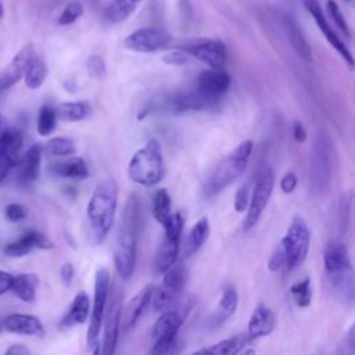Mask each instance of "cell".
I'll return each instance as SVG.
<instances>
[{"mask_svg": "<svg viewBox=\"0 0 355 355\" xmlns=\"http://www.w3.org/2000/svg\"><path fill=\"white\" fill-rule=\"evenodd\" d=\"M140 223V201L137 196L130 194L122 211L114 248L115 270L123 280H128L135 270Z\"/></svg>", "mask_w": 355, "mask_h": 355, "instance_id": "obj_1", "label": "cell"}, {"mask_svg": "<svg viewBox=\"0 0 355 355\" xmlns=\"http://www.w3.org/2000/svg\"><path fill=\"white\" fill-rule=\"evenodd\" d=\"M118 204V186L112 179L100 182L86 207L87 222L90 226L92 240L94 244H101L114 223Z\"/></svg>", "mask_w": 355, "mask_h": 355, "instance_id": "obj_2", "label": "cell"}, {"mask_svg": "<svg viewBox=\"0 0 355 355\" xmlns=\"http://www.w3.org/2000/svg\"><path fill=\"white\" fill-rule=\"evenodd\" d=\"M252 148V140H244L216 164L204 184V193L207 197L216 196L244 173Z\"/></svg>", "mask_w": 355, "mask_h": 355, "instance_id": "obj_3", "label": "cell"}, {"mask_svg": "<svg viewBox=\"0 0 355 355\" xmlns=\"http://www.w3.org/2000/svg\"><path fill=\"white\" fill-rule=\"evenodd\" d=\"M165 175L161 144L151 139L139 148L128 164V176L141 186H155Z\"/></svg>", "mask_w": 355, "mask_h": 355, "instance_id": "obj_4", "label": "cell"}, {"mask_svg": "<svg viewBox=\"0 0 355 355\" xmlns=\"http://www.w3.org/2000/svg\"><path fill=\"white\" fill-rule=\"evenodd\" d=\"M334 147L330 135L326 130L316 133L309 166V182L315 193L324 191L331 180Z\"/></svg>", "mask_w": 355, "mask_h": 355, "instance_id": "obj_5", "label": "cell"}, {"mask_svg": "<svg viewBox=\"0 0 355 355\" xmlns=\"http://www.w3.org/2000/svg\"><path fill=\"white\" fill-rule=\"evenodd\" d=\"M110 272L105 268H100L96 272L94 279V295H93V308L90 312V320L87 327V347L97 355L100 354V329L104 319V312L107 306V298L110 293Z\"/></svg>", "mask_w": 355, "mask_h": 355, "instance_id": "obj_6", "label": "cell"}, {"mask_svg": "<svg viewBox=\"0 0 355 355\" xmlns=\"http://www.w3.org/2000/svg\"><path fill=\"white\" fill-rule=\"evenodd\" d=\"M311 233L301 216H294L284 237L282 239V250L284 255V266L293 270L304 263L309 251Z\"/></svg>", "mask_w": 355, "mask_h": 355, "instance_id": "obj_7", "label": "cell"}, {"mask_svg": "<svg viewBox=\"0 0 355 355\" xmlns=\"http://www.w3.org/2000/svg\"><path fill=\"white\" fill-rule=\"evenodd\" d=\"M162 275H164L162 280L157 290L154 288V293L151 297L153 308L155 312H162L172 308V305L182 295L189 279V270L182 263L180 265L173 263Z\"/></svg>", "mask_w": 355, "mask_h": 355, "instance_id": "obj_8", "label": "cell"}, {"mask_svg": "<svg viewBox=\"0 0 355 355\" xmlns=\"http://www.w3.org/2000/svg\"><path fill=\"white\" fill-rule=\"evenodd\" d=\"M186 309H166L159 312V318L157 319L153 327V338L154 345L151 348V354H169L173 351L176 344V336L179 329L182 327L186 313Z\"/></svg>", "mask_w": 355, "mask_h": 355, "instance_id": "obj_9", "label": "cell"}, {"mask_svg": "<svg viewBox=\"0 0 355 355\" xmlns=\"http://www.w3.org/2000/svg\"><path fill=\"white\" fill-rule=\"evenodd\" d=\"M183 226H184V218L180 212H175L169 215L168 220L164 225V229H165L164 240L154 258L155 273L162 275L166 269H169L173 263H176Z\"/></svg>", "mask_w": 355, "mask_h": 355, "instance_id": "obj_10", "label": "cell"}, {"mask_svg": "<svg viewBox=\"0 0 355 355\" xmlns=\"http://www.w3.org/2000/svg\"><path fill=\"white\" fill-rule=\"evenodd\" d=\"M273 186H275V175L273 171L270 168H265L254 186V190L250 196V202L247 207V215L243 220V230L244 232H250L259 220L270 196L273 191Z\"/></svg>", "mask_w": 355, "mask_h": 355, "instance_id": "obj_11", "label": "cell"}, {"mask_svg": "<svg viewBox=\"0 0 355 355\" xmlns=\"http://www.w3.org/2000/svg\"><path fill=\"white\" fill-rule=\"evenodd\" d=\"M172 42L171 35L161 28H140L123 40V47L135 53H155L166 49Z\"/></svg>", "mask_w": 355, "mask_h": 355, "instance_id": "obj_12", "label": "cell"}, {"mask_svg": "<svg viewBox=\"0 0 355 355\" xmlns=\"http://www.w3.org/2000/svg\"><path fill=\"white\" fill-rule=\"evenodd\" d=\"M180 49L209 68H222L227 58L225 43L216 39H196L183 44Z\"/></svg>", "mask_w": 355, "mask_h": 355, "instance_id": "obj_13", "label": "cell"}, {"mask_svg": "<svg viewBox=\"0 0 355 355\" xmlns=\"http://www.w3.org/2000/svg\"><path fill=\"white\" fill-rule=\"evenodd\" d=\"M24 137L15 128H4L0 132V183L15 168L21 158Z\"/></svg>", "mask_w": 355, "mask_h": 355, "instance_id": "obj_14", "label": "cell"}, {"mask_svg": "<svg viewBox=\"0 0 355 355\" xmlns=\"http://www.w3.org/2000/svg\"><path fill=\"white\" fill-rule=\"evenodd\" d=\"M302 4L305 7V10L311 14V17L313 18V21L316 22L318 28L320 29V32L324 35L326 40L329 42V44L340 54V57L352 68L354 67V57L351 54V51L348 50V47L345 46V43L338 37V35L334 32V29L330 26V24L327 22L324 12L322 10V6L319 4L318 0H302Z\"/></svg>", "mask_w": 355, "mask_h": 355, "instance_id": "obj_15", "label": "cell"}, {"mask_svg": "<svg viewBox=\"0 0 355 355\" xmlns=\"http://www.w3.org/2000/svg\"><path fill=\"white\" fill-rule=\"evenodd\" d=\"M230 87V75L222 68H209L202 71L196 79V90L205 97L218 101Z\"/></svg>", "mask_w": 355, "mask_h": 355, "instance_id": "obj_16", "label": "cell"}, {"mask_svg": "<svg viewBox=\"0 0 355 355\" xmlns=\"http://www.w3.org/2000/svg\"><path fill=\"white\" fill-rule=\"evenodd\" d=\"M53 247V241L44 233L31 229L26 230L19 239L8 243L4 247V254L10 258H21L28 255L33 250H50Z\"/></svg>", "mask_w": 355, "mask_h": 355, "instance_id": "obj_17", "label": "cell"}, {"mask_svg": "<svg viewBox=\"0 0 355 355\" xmlns=\"http://www.w3.org/2000/svg\"><path fill=\"white\" fill-rule=\"evenodd\" d=\"M153 293H154V286L153 284L144 286L143 288H140V291L136 295H133L128 301L125 308L121 309L119 329L123 333H128V331H130L135 327V324L137 323L139 318L141 316V313L147 308L148 302L151 301Z\"/></svg>", "mask_w": 355, "mask_h": 355, "instance_id": "obj_18", "label": "cell"}, {"mask_svg": "<svg viewBox=\"0 0 355 355\" xmlns=\"http://www.w3.org/2000/svg\"><path fill=\"white\" fill-rule=\"evenodd\" d=\"M107 308V306H105ZM104 336H103V354L111 355L115 352L118 336H119V322H121V300L115 295L112 302H110L107 311L104 312Z\"/></svg>", "mask_w": 355, "mask_h": 355, "instance_id": "obj_19", "label": "cell"}, {"mask_svg": "<svg viewBox=\"0 0 355 355\" xmlns=\"http://www.w3.org/2000/svg\"><path fill=\"white\" fill-rule=\"evenodd\" d=\"M323 263L330 277H336V276H341L352 272L348 250L345 244L341 241H333L327 245L323 255Z\"/></svg>", "mask_w": 355, "mask_h": 355, "instance_id": "obj_20", "label": "cell"}, {"mask_svg": "<svg viewBox=\"0 0 355 355\" xmlns=\"http://www.w3.org/2000/svg\"><path fill=\"white\" fill-rule=\"evenodd\" d=\"M3 330L19 336L28 337H42L44 334V327L42 320L35 315L28 313H11L1 322Z\"/></svg>", "mask_w": 355, "mask_h": 355, "instance_id": "obj_21", "label": "cell"}, {"mask_svg": "<svg viewBox=\"0 0 355 355\" xmlns=\"http://www.w3.org/2000/svg\"><path fill=\"white\" fill-rule=\"evenodd\" d=\"M42 146L32 144L26 153L19 158L15 165L17 180L24 184H29L39 178L42 164Z\"/></svg>", "mask_w": 355, "mask_h": 355, "instance_id": "obj_22", "label": "cell"}, {"mask_svg": "<svg viewBox=\"0 0 355 355\" xmlns=\"http://www.w3.org/2000/svg\"><path fill=\"white\" fill-rule=\"evenodd\" d=\"M33 54V47L31 44H26L14 55V58L10 61L8 67L3 71L0 76V92L12 87L24 76V72Z\"/></svg>", "mask_w": 355, "mask_h": 355, "instance_id": "obj_23", "label": "cell"}, {"mask_svg": "<svg viewBox=\"0 0 355 355\" xmlns=\"http://www.w3.org/2000/svg\"><path fill=\"white\" fill-rule=\"evenodd\" d=\"M275 329V315L273 312L263 304H258L248 320L247 334L252 340L269 336Z\"/></svg>", "mask_w": 355, "mask_h": 355, "instance_id": "obj_24", "label": "cell"}, {"mask_svg": "<svg viewBox=\"0 0 355 355\" xmlns=\"http://www.w3.org/2000/svg\"><path fill=\"white\" fill-rule=\"evenodd\" d=\"M239 304V294L234 287H226L222 293V297L219 300V304L215 309V312L211 315V318L207 320V324L209 329L219 327L223 324L237 309Z\"/></svg>", "mask_w": 355, "mask_h": 355, "instance_id": "obj_25", "label": "cell"}, {"mask_svg": "<svg viewBox=\"0 0 355 355\" xmlns=\"http://www.w3.org/2000/svg\"><path fill=\"white\" fill-rule=\"evenodd\" d=\"M90 313V300L85 291L76 293L67 313L61 319V326L65 329L83 324Z\"/></svg>", "mask_w": 355, "mask_h": 355, "instance_id": "obj_26", "label": "cell"}, {"mask_svg": "<svg viewBox=\"0 0 355 355\" xmlns=\"http://www.w3.org/2000/svg\"><path fill=\"white\" fill-rule=\"evenodd\" d=\"M49 171L55 176L72 180H83L89 176V168L80 157H71L65 161L54 162L49 166Z\"/></svg>", "mask_w": 355, "mask_h": 355, "instance_id": "obj_27", "label": "cell"}, {"mask_svg": "<svg viewBox=\"0 0 355 355\" xmlns=\"http://www.w3.org/2000/svg\"><path fill=\"white\" fill-rule=\"evenodd\" d=\"M251 338L247 333L236 334L234 337L225 338L222 341L215 343L214 345L201 348L194 351V354H208V355H234L239 352H243V349L248 345Z\"/></svg>", "mask_w": 355, "mask_h": 355, "instance_id": "obj_28", "label": "cell"}, {"mask_svg": "<svg viewBox=\"0 0 355 355\" xmlns=\"http://www.w3.org/2000/svg\"><path fill=\"white\" fill-rule=\"evenodd\" d=\"M39 287V279L33 273H18L12 276V283L10 291L14 293L21 301L32 302L36 298V291Z\"/></svg>", "mask_w": 355, "mask_h": 355, "instance_id": "obj_29", "label": "cell"}, {"mask_svg": "<svg viewBox=\"0 0 355 355\" xmlns=\"http://www.w3.org/2000/svg\"><path fill=\"white\" fill-rule=\"evenodd\" d=\"M143 0H110L104 10V17L110 24L126 21Z\"/></svg>", "mask_w": 355, "mask_h": 355, "instance_id": "obj_30", "label": "cell"}, {"mask_svg": "<svg viewBox=\"0 0 355 355\" xmlns=\"http://www.w3.org/2000/svg\"><path fill=\"white\" fill-rule=\"evenodd\" d=\"M284 22V31L286 35L293 46V49L297 51V54L304 58L305 61H311L312 60V50L309 43L306 42L304 33L301 32V29L298 28V25L290 18V17H284L283 19Z\"/></svg>", "mask_w": 355, "mask_h": 355, "instance_id": "obj_31", "label": "cell"}, {"mask_svg": "<svg viewBox=\"0 0 355 355\" xmlns=\"http://www.w3.org/2000/svg\"><path fill=\"white\" fill-rule=\"evenodd\" d=\"M209 232H211V229H209L208 219L205 216L200 218L190 229V233H189L186 244H184V255L190 257V255L196 254L208 240Z\"/></svg>", "mask_w": 355, "mask_h": 355, "instance_id": "obj_32", "label": "cell"}, {"mask_svg": "<svg viewBox=\"0 0 355 355\" xmlns=\"http://www.w3.org/2000/svg\"><path fill=\"white\" fill-rule=\"evenodd\" d=\"M46 76H47V65L44 60L40 55L33 54L22 76L26 87L32 90L39 89L44 83Z\"/></svg>", "mask_w": 355, "mask_h": 355, "instance_id": "obj_33", "label": "cell"}, {"mask_svg": "<svg viewBox=\"0 0 355 355\" xmlns=\"http://www.w3.org/2000/svg\"><path fill=\"white\" fill-rule=\"evenodd\" d=\"M90 112V107L85 101H68V103H61L55 108L57 118L61 121L67 122H78L85 118H87Z\"/></svg>", "mask_w": 355, "mask_h": 355, "instance_id": "obj_34", "label": "cell"}, {"mask_svg": "<svg viewBox=\"0 0 355 355\" xmlns=\"http://www.w3.org/2000/svg\"><path fill=\"white\" fill-rule=\"evenodd\" d=\"M171 207H172V201H171V196L168 193L166 189H158L154 196H153V216L154 219L159 223V225H165V222L168 220L169 215H171Z\"/></svg>", "mask_w": 355, "mask_h": 355, "instance_id": "obj_35", "label": "cell"}, {"mask_svg": "<svg viewBox=\"0 0 355 355\" xmlns=\"http://www.w3.org/2000/svg\"><path fill=\"white\" fill-rule=\"evenodd\" d=\"M42 150L53 157H69L76 153V147L72 139L69 137H53L42 147Z\"/></svg>", "mask_w": 355, "mask_h": 355, "instance_id": "obj_36", "label": "cell"}, {"mask_svg": "<svg viewBox=\"0 0 355 355\" xmlns=\"http://www.w3.org/2000/svg\"><path fill=\"white\" fill-rule=\"evenodd\" d=\"M57 114H55V108H53L51 105H42L39 110V115H37V133L40 136H49L50 133H53V130L57 126Z\"/></svg>", "mask_w": 355, "mask_h": 355, "instance_id": "obj_37", "label": "cell"}, {"mask_svg": "<svg viewBox=\"0 0 355 355\" xmlns=\"http://www.w3.org/2000/svg\"><path fill=\"white\" fill-rule=\"evenodd\" d=\"M290 294L294 301V304L300 308H305L312 301V287H311V279L305 277L300 282H295L290 287Z\"/></svg>", "mask_w": 355, "mask_h": 355, "instance_id": "obj_38", "label": "cell"}, {"mask_svg": "<svg viewBox=\"0 0 355 355\" xmlns=\"http://www.w3.org/2000/svg\"><path fill=\"white\" fill-rule=\"evenodd\" d=\"M83 15V6L79 1H71L68 3L62 11L60 12L58 18H57V24L67 26V25H72L73 22H76L80 17Z\"/></svg>", "mask_w": 355, "mask_h": 355, "instance_id": "obj_39", "label": "cell"}, {"mask_svg": "<svg viewBox=\"0 0 355 355\" xmlns=\"http://www.w3.org/2000/svg\"><path fill=\"white\" fill-rule=\"evenodd\" d=\"M326 11L329 14V17L333 19V22L336 24V26L344 33V36L349 37L351 36V31H349V26L338 7V4L334 1V0H327L326 1Z\"/></svg>", "mask_w": 355, "mask_h": 355, "instance_id": "obj_40", "label": "cell"}, {"mask_svg": "<svg viewBox=\"0 0 355 355\" xmlns=\"http://www.w3.org/2000/svg\"><path fill=\"white\" fill-rule=\"evenodd\" d=\"M4 215L10 222H21L28 216V209L19 202H10L4 208Z\"/></svg>", "mask_w": 355, "mask_h": 355, "instance_id": "obj_41", "label": "cell"}, {"mask_svg": "<svg viewBox=\"0 0 355 355\" xmlns=\"http://www.w3.org/2000/svg\"><path fill=\"white\" fill-rule=\"evenodd\" d=\"M87 71L93 78H104L105 75V62L100 55H90L86 62Z\"/></svg>", "mask_w": 355, "mask_h": 355, "instance_id": "obj_42", "label": "cell"}, {"mask_svg": "<svg viewBox=\"0 0 355 355\" xmlns=\"http://www.w3.org/2000/svg\"><path fill=\"white\" fill-rule=\"evenodd\" d=\"M250 189L247 184H243L237 189L236 191V196H234V209L237 212H243L247 209L248 207V202H250Z\"/></svg>", "mask_w": 355, "mask_h": 355, "instance_id": "obj_43", "label": "cell"}, {"mask_svg": "<svg viewBox=\"0 0 355 355\" xmlns=\"http://www.w3.org/2000/svg\"><path fill=\"white\" fill-rule=\"evenodd\" d=\"M164 62L166 64H171V65H183L187 62L189 60V54L183 50V49H179V50H172L169 53H166L164 55Z\"/></svg>", "mask_w": 355, "mask_h": 355, "instance_id": "obj_44", "label": "cell"}, {"mask_svg": "<svg viewBox=\"0 0 355 355\" xmlns=\"http://www.w3.org/2000/svg\"><path fill=\"white\" fill-rule=\"evenodd\" d=\"M297 175L293 172V171H288L283 175V178L280 179V189L283 193L286 194H290L295 190L297 187Z\"/></svg>", "mask_w": 355, "mask_h": 355, "instance_id": "obj_45", "label": "cell"}, {"mask_svg": "<svg viewBox=\"0 0 355 355\" xmlns=\"http://www.w3.org/2000/svg\"><path fill=\"white\" fill-rule=\"evenodd\" d=\"M284 266V255H283V250L282 247L279 250H276L273 252V255L270 257L269 259V263H268V269L275 272V270H279L280 268Z\"/></svg>", "mask_w": 355, "mask_h": 355, "instance_id": "obj_46", "label": "cell"}, {"mask_svg": "<svg viewBox=\"0 0 355 355\" xmlns=\"http://www.w3.org/2000/svg\"><path fill=\"white\" fill-rule=\"evenodd\" d=\"M73 275H75V269H73V265L71 262H67L61 266L60 276H61V280H62L64 284L69 286L73 280Z\"/></svg>", "mask_w": 355, "mask_h": 355, "instance_id": "obj_47", "label": "cell"}, {"mask_svg": "<svg viewBox=\"0 0 355 355\" xmlns=\"http://www.w3.org/2000/svg\"><path fill=\"white\" fill-rule=\"evenodd\" d=\"M12 276L14 275H11L6 270H0V295L10 291L11 283H12Z\"/></svg>", "mask_w": 355, "mask_h": 355, "instance_id": "obj_48", "label": "cell"}, {"mask_svg": "<svg viewBox=\"0 0 355 355\" xmlns=\"http://www.w3.org/2000/svg\"><path fill=\"white\" fill-rule=\"evenodd\" d=\"M293 136L297 143H304L306 140V130L300 121H295L293 125Z\"/></svg>", "mask_w": 355, "mask_h": 355, "instance_id": "obj_49", "label": "cell"}, {"mask_svg": "<svg viewBox=\"0 0 355 355\" xmlns=\"http://www.w3.org/2000/svg\"><path fill=\"white\" fill-rule=\"evenodd\" d=\"M6 354L8 355H25V354H31V349L28 347H25L24 344H12Z\"/></svg>", "mask_w": 355, "mask_h": 355, "instance_id": "obj_50", "label": "cell"}, {"mask_svg": "<svg viewBox=\"0 0 355 355\" xmlns=\"http://www.w3.org/2000/svg\"><path fill=\"white\" fill-rule=\"evenodd\" d=\"M3 14H4V10H3V4H1V1H0V19H1Z\"/></svg>", "mask_w": 355, "mask_h": 355, "instance_id": "obj_51", "label": "cell"}, {"mask_svg": "<svg viewBox=\"0 0 355 355\" xmlns=\"http://www.w3.org/2000/svg\"><path fill=\"white\" fill-rule=\"evenodd\" d=\"M1 330H3V324H1V322H0V333H1Z\"/></svg>", "mask_w": 355, "mask_h": 355, "instance_id": "obj_52", "label": "cell"}]
</instances>
